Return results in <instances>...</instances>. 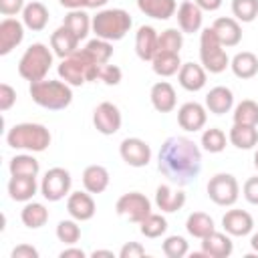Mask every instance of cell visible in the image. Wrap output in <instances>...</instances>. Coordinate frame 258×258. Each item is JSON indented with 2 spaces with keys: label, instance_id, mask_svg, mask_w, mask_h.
<instances>
[{
  "label": "cell",
  "instance_id": "cell-1",
  "mask_svg": "<svg viewBox=\"0 0 258 258\" xmlns=\"http://www.w3.org/2000/svg\"><path fill=\"white\" fill-rule=\"evenodd\" d=\"M157 169L177 187L187 185L202 171V151L183 135L167 137L157 155Z\"/></svg>",
  "mask_w": 258,
  "mask_h": 258
},
{
  "label": "cell",
  "instance_id": "cell-2",
  "mask_svg": "<svg viewBox=\"0 0 258 258\" xmlns=\"http://www.w3.org/2000/svg\"><path fill=\"white\" fill-rule=\"evenodd\" d=\"M32 101L42 107V109H48V111H60V109H67L71 103H73V91H71V85L64 83L62 79L60 81H36V83H30V89H28Z\"/></svg>",
  "mask_w": 258,
  "mask_h": 258
},
{
  "label": "cell",
  "instance_id": "cell-3",
  "mask_svg": "<svg viewBox=\"0 0 258 258\" xmlns=\"http://www.w3.org/2000/svg\"><path fill=\"white\" fill-rule=\"evenodd\" d=\"M131 24H133L131 16L123 8H105V10H99L93 16V20H91V28H93L95 36L97 38H103V40H109V42L121 40L129 32Z\"/></svg>",
  "mask_w": 258,
  "mask_h": 258
},
{
  "label": "cell",
  "instance_id": "cell-4",
  "mask_svg": "<svg viewBox=\"0 0 258 258\" xmlns=\"http://www.w3.org/2000/svg\"><path fill=\"white\" fill-rule=\"evenodd\" d=\"M99 67L83 48L75 50L73 54L64 56L58 64V77L69 83L71 87H81L89 81H97L99 77Z\"/></svg>",
  "mask_w": 258,
  "mask_h": 258
},
{
  "label": "cell",
  "instance_id": "cell-5",
  "mask_svg": "<svg viewBox=\"0 0 258 258\" xmlns=\"http://www.w3.org/2000/svg\"><path fill=\"white\" fill-rule=\"evenodd\" d=\"M50 131L40 123H18L6 133V143L12 149L40 153L50 145Z\"/></svg>",
  "mask_w": 258,
  "mask_h": 258
},
{
  "label": "cell",
  "instance_id": "cell-6",
  "mask_svg": "<svg viewBox=\"0 0 258 258\" xmlns=\"http://www.w3.org/2000/svg\"><path fill=\"white\" fill-rule=\"evenodd\" d=\"M50 67H52V50L42 42H34L20 56L18 75L28 83H36L46 79Z\"/></svg>",
  "mask_w": 258,
  "mask_h": 258
},
{
  "label": "cell",
  "instance_id": "cell-7",
  "mask_svg": "<svg viewBox=\"0 0 258 258\" xmlns=\"http://www.w3.org/2000/svg\"><path fill=\"white\" fill-rule=\"evenodd\" d=\"M224 48L226 46L220 42V38L216 36L212 26L202 30V34H200V60L208 73L220 75L230 67V56L226 54Z\"/></svg>",
  "mask_w": 258,
  "mask_h": 258
},
{
  "label": "cell",
  "instance_id": "cell-8",
  "mask_svg": "<svg viewBox=\"0 0 258 258\" xmlns=\"http://www.w3.org/2000/svg\"><path fill=\"white\" fill-rule=\"evenodd\" d=\"M240 196L238 179L232 173H216L208 181V198L216 206H234Z\"/></svg>",
  "mask_w": 258,
  "mask_h": 258
},
{
  "label": "cell",
  "instance_id": "cell-9",
  "mask_svg": "<svg viewBox=\"0 0 258 258\" xmlns=\"http://www.w3.org/2000/svg\"><path fill=\"white\" fill-rule=\"evenodd\" d=\"M71 185H73V177H71L69 169L50 167L40 181V194L48 202H58L71 194Z\"/></svg>",
  "mask_w": 258,
  "mask_h": 258
},
{
  "label": "cell",
  "instance_id": "cell-10",
  "mask_svg": "<svg viewBox=\"0 0 258 258\" xmlns=\"http://www.w3.org/2000/svg\"><path fill=\"white\" fill-rule=\"evenodd\" d=\"M115 212L121 218H125L127 222L141 224L151 214V202L143 194H139V191H127V194H123L117 200Z\"/></svg>",
  "mask_w": 258,
  "mask_h": 258
},
{
  "label": "cell",
  "instance_id": "cell-11",
  "mask_svg": "<svg viewBox=\"0 0 258 258\" xmlns=\"http://www.w3.org/2000/svg\"><path fill=\"white\" fill-rule=\"evenodd\" d=\"M121 123H123V117H121V111L117 105L109 103V101H103L95 107L93 111V125L99 133L103 135H115L119 129H121Z\"/></svg>",
  "mask_w": 258,
  "mask_h": 258
},
{
  "label": "cell",
  "instance_id": "cell-12",
  "mask_svg": "<svg viewBox=\"0 0 258 258\" xmlns=\"http://www.w3.org/2000/svg\"><path fill=\"white\" fill-rule=\"evenodd\" d=\"M119 155L131 167H145L151 161V147L139 137H125L119 145Z\"/></svg>",
  "mask_w": 258,
  "mask_h": 258
},
{
  "label": "cell",
  "instance_id": "cell-13",
  "mask_svg": "<svg viewBox=\"0 0 258 258\" xmlns=\"http://www.w3.org/2000/svg\"><path fill=\"white\" fill-rule=\"evenodd\" d=\"M208 121V109L196 101H189V103H183L179 109H177V125L183 129V131H189V133H196L200 129H204Z\"/></svg>",
  "mask_w": 258,
  "mask_h": 258
},
{
  "label": "cell",
  "instance_id": "cell-14",
  "mask_svg": "<svg viewBox=\"0 0 258 258\" xmlns=\"http://www.w3.org/2000/svg\"><path fill=\"white\" fill-rule=\"evenodd\" d=\"M67 212L71 218H75L77 222H87L95 216L97 206L93 196L85 189V191H73L67 198Z\"/></svg>",
  "mask_w": 258,
  "mask_h": 258
},
{
  "label": "cell",
  "instance_id": "cell-15",
  "mask_svg": "<svg viewBox=\"0 0 258 258\" xmlns=\"http://www.w3.org/2000/svg\"><path fill=\"white\" fill-rule=\"evenodd\" d=\"M24 38V22L12 18V16H6L2 22H0V54H8L12 52Z\"/></svg>",
  "mask_w": 258,
  "mask_h": 258
},
{
  "label": "cell",
  "instance_id": "cell-16",
  "mask_svg": "<svg viewBox=\"0 0 258 258\" xmlns=\"http://www.w3.org/2000/svg\"><path fill=\"white\" fill-rule=\"evenodd\" d=\"M177 26L181 32L185 34H194L202 28V20H204V10L191 2V0H183L179 6H177Z\"/></svg>",
  "mask_w": 258,
  "mask_h": 258
},
{
  "label": "cell",
  "instance_id": "cell-17",
  "mask_svg": "<svg viewBox=\"0 0 258 258\" xmlns=\"http://www.w3.org/2000/svg\"><path fill=\"white\" fill-rule=\"evenodd\" d=\"M159 50V34L153 26H139L135 32V52L141 60H153Z\"/></svg>",
  "mask_w": 258,
  "mask_h": 258
},
{
  "label": "cell",
  "instance_id": "cell-18",
  "mask_svg": "<svg viewBox=\"0 0 258 258\" xmlns=\"http://www.w3.org/2000/svg\"><path fill=\"white\" fill-rule=\"evenodd\" d=\"M222 228L230 236H248L254 228V220L246 210H228L222 218Z\"/></svg>",
  "mask_w": 258,
  "mask_h": 258
},
{
  "label": "cell",
  "instance_id": "cell-19",
  "mask_svg": "<svg viewBox=\"0 0 258 258\" xmlns=\"http://www.w3.org/2000/svg\"><path fill=\"white\" fill-rule=\"evenodd\" d=\"M202 252L206 258H228L234 252V244L230 240V234L224 232H212L206 238H202Z\"/></svg>",
  "mask_w": 258,
  "mask_h": 258
},
{
  "label": "cell",
  "instance_id": "cell-20",
  "mask_svg": "<svg viewBox=\"0 0 258 258\" xmlns=\"http://www.w3.org/2000/svg\"><path fill=\"white\" fill-rule=\"evenodd\" d=\"M155 206L165 214H173L185 206V194L169 183H161L155 189Z\"/></svg>",
  "mask_w": 258,
  "mask_h": 258
},
{
  "label": "cell",
  "instance_id": "cell-21",
  "mask_svg": "<svg viewBox=\"0 0 258 258\" xmlns=\"http://www.w3.org/2000/svg\"><path fill=\"white\" fill-rule=\"evenodd\" d=\"M216 36L220 38V42L230 48V46H236L240 44L242 40V26L236 18H230V16H222V18H216L214 24H212Z\"/></svg>",
  "mask_w": 258,
  "mask_h": 258
},
{
  "label": "cell",
  "instance_id": "cell-22",
  "mask_svg": "<svg viewBox=\"0 0 258 258\" xmlns=\"http://www.w3.org/2000/svg\"><path fill=\"white\" fill-rule=\"evenodd\" d=\"M79 42H81V40L75 36V32H73L71 28H67L64 24H60V26L50 34V48H52V52H54L56 56H60V58H64V56L73 54L75 50H79V48H77Z\"/></svg>",
  "mask_w": 258,
  "mask_h": 258
},
{
  "label": "cell",
  "instance_id": "cell-23",
  "mask_svg": "<svg viewBox=\"0 0 258 258\" xmlns=\"http://www.w3.org/2000/svg\"><path fill=\"white\" fill-rule=\"evenodd\" d=\"M206 69L202 64H196V62H183L179 73H177V81L179 85L189 91V93H196V91H202L206 87Z\"/></svg>",
  "mask_w": 258,
  "mask_h": 258
},
{
  "label": "cell",
  "instance_id": "cell-24",
  "mask_svg": "<svg viewBox=\"0 0 258 258\" xmlns=\"http://www.w3.org/2000/svg\"><path fill=\"white\" fill-rule=\"evenodd\" d=\"M149 99H151L153 109L159 111V113H169V111H173V109H175V103H177V99H175V89H173L167 81L155 83V85L151 87V91H149Z\"/></svg>",
  "mask_w": 258,
  "mask_h": 258
},
{
  "label": "cell",
  "instance_id": "cell-25",
  "mask_svg": "<svg viewBox=\"0 0 258 258\" xmlns=\"http://www.w3.org/2000/svg\"><path fill=\"white\" fill-rule=\"evenodd\" d=\"M234 107V93L228 87H214L210 89V93L206 95V109L214 115H224L230 113Z\"/></svg>",
  "mask_w": 258,
  "mask_h": 258
},
{
  "label": "cell",
  "instance_id": "cell-26",
  "mask_svg": "<svg viewBox=\"0 0 258 258\" xmlns=\"http://www.w3.org/2000/svg\"><path fill=\"white\" fill-rule=\"evenodd\" d=\"M36 177L32 175H10L8 181V196L14 202H30L36 194Z\"/></svg>",
  "mask_w": 258,
  "mask_h": 258
},
{
  "label": "cell",
  "instance_id": "cell-27",
  "mask_svg": "<svg viewBox=\"0 0 258 258\" xmlns=\"http://www.w3.org/2000/svg\"><path fill=\"white\" fill-rule=\"evenodd\" d=\"M22 22L32 32L44 30L48 24V8L42 2H28L22 10Z\"/></svg>",
  "mask_w": 258,
  "mask_h": 258
},
{
  "label": "cell",
  "instance_id": "cell-28",
  "mask_svg": "<svg viewBox=\"0 0 258 258\" xmlns=\"http://www.w3.org/2000/svg\"><path fill=\"white\" fill-rule=\"evenodd\" d=\"M83 187L89 194H103L109 187V171H107V167H103L99 163L85 167V171H83Z\"/></svg>",
  "mask_w": 258,
  "mask_h": 258
},
{
  "label": "cell",
  "instance_id": "cell-29",
  "mask_svg": "<svg viewBox=\"0 0 258 258\" xmlns=\"http://www.w3.org/2000/svg\"><path fill=\"white\" fill-rule=\"evenodd\" d=\"M137 8L155 20H167L175 14L177 4L175 0H137Z\"/></svg>",
  "mask_w": 258,
  "mask_h": 258
},
{
  "label": "cell",
  "instance_id": "cell-30",
  "mask_svg": "<svg viewBox=\"0 0 258 258\" xmlns=\"http://www.w3.org/2000/svg\"><path fill=\"white\" fill-rule=\"evenodd\" d=\"M181 64L183 62L179 58V52H169V50H157V54L151 60L153 73L159 75V77H173V75H177Z\"/></svg>",
  "mask_w": 258,
  "mask_h": 258
},
{
  "label": "cell",
  "instance_id": "cell-31",
  "mask_svg": "<svg viewBox=\"0 0 258 258\" xmlns=\"http://www.w3.org/2000/svg\"><path fill=\"white\" fill-rule=\"evenodd\" d=\"M228 139L238 149H252L258 145V129H256V125L234 123L228 133Z\"/></svg>",
  "mask_w": 258,
  "mask_h": 258
},
{
  "label": "cell",
  "instance_id": "cell-32",
  "mask_svg": "<svg viewBox=\"0 0 258 258\" xmlns=\"http://www.w3.org/2000/svg\"><path fill=\"white\" fill-rule=\"evenodd\" d=\"M230 69L238 79H252L258 75V56L250 50H242L234 54L230 60Z\"/></svg>",
  "mask_w": 258,
  "mask_h": 258
},
{
  "label": "cell",
  "instance_id": "cell-33",
  "mask_svg": "<svg viewBox=\"0 0 258 258\" xmlns=\"http://www.w3.org/2000/svg\"><path fill=\"white\" fill-rule=\"evenodd\" d=\"M185 230H187L189 236L202 240V238H206L208 234H212L216 230V224H214V218L208 216L206 212H194L185 220Z\"/></svg>",
  "mask_w": 258,
  "mask_h": 258
},
{
  "label": "cell",
  "instance_id": "cell-34",
  "mask_svg": "<svg viewBox=\"0 0 258 258\" xmlns=\"http://www.w3.org/2000/svg\"><path fill=\"white\" fill-rule=\"evenodd\" d=\"M20 220L26 228L38 230L48 222V210L40 202H28L20 212Z\"/></svg>",
  "mask_w": 258,
  "mask_h": 258
},
{
  "label": "cell",
  "instance_id": "cell-35",
  "mask_svg": "<svg viewBox=\"0 0 258 258\" xmlns=\"http://www.w3.org/2000/svg\"><path fill=\"white\" fill-rule=\"evenodd\" d=\"M91 20L93 18H89V14L81 8V10H69L67 16H64V20H62V24L67 28H71L79 40H85L87 34H89V30H91Z\"/></svg>",
  "mask_w": 258,
  "mask_h": 258
},
{
  "label": "cell",
  "instance_id": "cell-36",
  "mask_svg": "<svg viewBox=\"0 0 258 258\" xmlns=\"http://www.w3.org/2000/svg\"><path fill=\"white\" fill-rule=\"evenodd\" d=\"M10 175H32L36 177L38 171H40V165H38V159L30 153H22V155H14L10 159Z\"/></svg>",
  "mask_w": 258,
  "mask_h": 258
},
{
  "label": "cell",
  "instance_id": "cell-37",
  "mask_svg": "<svg viewBox=\"0 0 258 258\" xmlns=\"http://www.w3.org/2000/svg\"><path fill=\"white\" fill-rule=\"evenodd\" d=\"M97 64H105V62H109V58L113 56V44L109 42V40H103V38H93V40H89L87 44H85V48H83Z\"/></svg>",
  "mask_w": 258,
  "mask_h": 258
},
{
  "label": "cell",
  "instance_id": "cell-38",
  "mask_svg": "<svg viewBox=\"0 0 258 258\" xmlns=\"http://www.w3.org/2000/svg\"><path fill=\"white\" fill-rule=\"evenodd\" d=\"M234 123L242 125H258V103L252 99H244L234 107Z\"/></svg>",
  "mask_w": 258,
  "mask_h": 258
},
{
  "label": "cell",
  "instance_id": "cell-39",
  "mask_svg": "<svg viewBox=\"0 0 258 258\" xmlns=\"http://www.w3.org/2000/svg\"><path fill=\"white\" fill-rule=\"evenodd\" d=\"M139 232L145 238H159L167 232V220L161 214H149L141 224H139Z\"/></svg>",
  "mask_w": 258,
  "mask_h": 258
},
{
  "label": "cell",
  "instance_id": "cell-40",
  "mask_svg": "<svg viewBox=\"0 0 258 258\" xmlns=\"http://www.w3.org/2000/svg\"><path fill=\"white\" fill-rule=\"evenodd\" d=\"M56 238H58V242H62L67 246H75L81 240V228H79L77 220L75 218L60 220L56 224Z\"/></svg>",
  "mask_w": 258,
  "mask_h": 258
},
{
  "label": "cell",
  "instance_id": "cell-41",
  "mask_svg": "<svg viewBox=\"0 0 258 258\" xmlns=\"http://www.w3.org/2000/svg\"><path fill=\"white\" fill-rule=\"evenodd\" d=\"M202 147L208 153H220L226 149V133L218 127H210L202 133Z\"/></svg>",
  "mask_w": 258,
  "mask_h": 258
},
{
  "label": "cell",
  "instance_id": "cell-42",
  "mask_svg": "<svg viewBox=\"0 0 258 258\" xmlns=\"http://www.w3.org/2000/svg\"><path fill=\"white\" fill-rule=\"evenodd\" d=\"M232 14L238 22H252L258 18V0H232Z\"/></svg>",
  "mask_w": 258,
  "mask_h": 258
},
{
  "label": "cell",
  "instance_id": "cell-43",
  "mask_svg": "<svg viewBox=\"0 0 258 258\" xmlns=\"http://www.w3.org/2000/svg\"><path fill=\"white\" fill-rule=\"evenodd\" d=\"M161 250H163V254H165L167 258H183V256L187 254V242H185L183 236L173 234V236H167V238L163 240Z\"/></svg>",
  "mask_w": 258,
  "mask_h": 258
},
{
  "label": "cell",
  "instance_id": "cell-44",
  "mask_svg": "<svg viewBox=\"0 0 258 258\" xmlns=\"http://www.w3.org/2000/svg\"><path fill=\"white\" fill-rule=\"evenodd\" d=\"M183 32L177 28H167L159 34V50H169V52H179L183 44Z\"/></svg>",
  "mask_w": 258,
  "mask_h": 258
},
{
  "label": "cell",
  "instance_id": "cell-45",
  "mask_svg": "<svg viewBox=\"0 0 258 258\" xmlns=\"http://www.w3.org/2000/svg\"><path fill=\"white\" fill-rule=\"evenodd\" d=\"M97 79L103 81V83L109 85V87H115V85L121 83L123 73H121V69H119L117 64H109V62H105V64L99 67V77H97Z\"/></svg>",
  "mask_w": 258,
  "mask_h": 258
},
{
  "label": "cell",
  "instance_id": "cell-46",
  "mask_svg": "<svg viewBox=\"0 0 258 258\" xmlns=\"http://www.w3.org/2000/svg\"><path fill=\"white\" fill-rule=\"evenodd\" d=\"M14 103H16V91L8 83H2L0 85V111L2 113L10 111Z\"/></svg>",
  "mask_w": 258,
  "mask_h": 258
},
{
  "label": "cell",
  "instance_id": "cell-47",
  "mask_svg": "<svg viewBox=\"0 0 258 258\" xmlns=\"http://www.w3.org/2000/svg\"><path fill=\"white\" fill-rule=\"evenodd\" d=\"M242 194H244V198H246V202H248V204L258 206V175L248 177V179L244 181Z\"/></svg>",
  "mask_w": 258,
  "mask_h": 258
},
{
  "label": "cell",
  "instance_id": "cell-48",
  "mask_svg": "<svg viewBox=\"0 0 258 258\" xmlns=\"http://www.w3.org/2000/svg\"><path fill=\"white\" fill-rule=\"evenodd\" d=\"M145 256V248L139 242H127L119 250V258H141Z\"/></svg>",
  "mask_w": 258,
  "mask_h": 258
},
{
  "label": "cell",
  "instance_id": "cell-49",
  "mask_svg": "<svg viewBox=\"0 0 258 258\" xmlns=\"http://www.w3.org/2000/svg\"><path fill=\"white\" fill-rule=\"evenodd\" d=\"M24 0H0V12L4 16H16L24 10Z\"/></svg>",
  "mask_w": 258,
  "mask_h": 258
},
{
  "label": "cell",
  "instance_id": "cell-50",
  "mask_svg": "<svg viewBox=\"0 0 258 258\" xmlns=\"http://www.w3.org/2000/svg\"><path fill=\"white\" fill-rule=\"evenodd\" d=\"M10 258H38V250L30 244H18L10 252Z\"/></svg>",
  "mask_w": 258,
  "mask_h": 258
},
{
  "label": "cell",
  "instance_id": "cell-51",
  "mask_svg": "<svg viewBox=\"0 0 258 258\" xmlns=\"http://www.w3.org/2000/svg\"><path fill=\"white\" fill-rule=\"evenodd\" d=\"M202 10L206 12H216L220 6H222V0H194Z\"/></svg>",
  "mask_w": 258,
  "mask_h": 258
},
{
  "label": "cell",
  "instance_id": "cell-52",
  "mask_svg": "<svg viewBox=\"0 0 258 258\" xmlns=\"http://www.w3.org/2000/svg\"><path fill=\"white\" fill-rule=\"evenodd\" d=\"M58 4L62 8H69V10H81V8H87V2L85 0H58Z\"/></svg>",
  "mask_w": 258,
  "mask_h": 258
},
{
  "label": "cell",
  "instance_id": "cell-53",
  "mask_svg": "<svg viewBox=\"0 0 258 258\" xmlns=\"http://www.w3.org/2000/svg\"><path fill=\"white\" fill-rule=\"evenodd\" d=\"M58 256H60V258H85L87 254H85V250H81V248H64Z\"/></svg>",
  "mask_w": 258,
  "mask_h": 258
},
{
  "label": "cell",
  "instance_id": "cell-54",
  "mask_svg": "<svg viewBox=\"0 0 258 258\" xmlns=\"http://www.w3.org/2000/svg\"><path fill=\"white\" fill-rule=\"evenodd\" d=\"M87 2V8H103L109 0H85Z\"/></svg>",
  "mask_w": 258,
  "mask_h": 258
},
{
  "label": "cell",
  "instance_id": "cell-55",
  "mask_svg": "<svg viewBox=\"0 0 258 258\" xmlns=\"http://www.w3.org/2000/svg\"><path fill=\"white\" fill-rule=\"evenodd\" d=\"M91 256L93 258H97V256H109V258H113V252L111 250H95V252H91Z\"/></svg>",
  "mask_w": 258,
  "mask_h": 258
},
{
  "label": "cell",
  "instance_id": "cell-56",
  "mask_svg": "<svg viewBox=\"0 0 258 258\" xmlns=\"http://www.w3.org/2000/svg\"><path fill=\"white\" fill-rule=\"evenodd\" d=\"M250 246H252V250L258 254V232L252 234V238H250Z\"/></svg>",
  "mask_w": 258,
  "mask_h": 258
},
{
  "label": "cell",
  "instance_id": "cell-57",
  "mask_svg": "<svg viewBox=\"0 0 258 258\" xmlns=\"http://www.w3.org/2000/svg\"><path fill=\"white\" fill-rule=\"evenodd\" d=\"M254 167L258 169V149H256V153H254Z\"/></svg>",
  "mask_w": 258,
  "mask_h": 258
}]
</instances>
